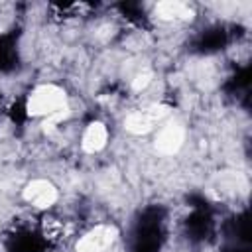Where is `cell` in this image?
<instances>
[{
  "label": "cell",
  "instance_id": "6da1fadb",
  "mask_svg": "<svg viewBox=\"0 0 252 252\" xmlns=\"http://www.w3.org/2000/svg\"><path fill=\"white\" fill-rule=\"evenodd\" d=\"M65 106H67V96L63 89L55 85H41L28 98V114L32 116H49Z\"/></svg>",
  "mask_w": 252,
  "mask_h": 252
},
{
  "label": "cell",
  "instance_id": "7a4b0ae2",
  "mask_svg": "<svg viewBox=\"0 0 252 252\" xmlns=\"http://www.w3.org/2000/svg\"><path fill=\"white\" fill-rule=\"evenodd\" d=\"M169 114V108L163 106V104H154L146 110H138L134 114H130L126 120H124V126L128 132L132 134H146L154 128L156 122H159L161 118H165Z\"/></svg>",
  "mask_w": 252,
  "mask_h": 252
},
{
  "label": "cell",
  "instance_id": "3957f363",
  "mask_svg": "<svg viewBox=\"0 0 252 252\" xmlns=\"http://www.w3.org/2000/svg\"><path fill=\"white\" fill-rule=\"evenodd\" d=\"M116 228L108 224H98L93 230H89L79 242H77V252H102L106 250L114 238H116Z\"/></svg>",
  "mask_w": 252,
  "mask_h": 252
},
{
  "label": "cell",
  "instance_id": "277c9868",
  "mask_svg": "<svg viewBox=\"0 0 252 252\" xmlns=\"http://www.w3.org/2000/svg\"><path fill=\"white\" fill-rule=\"evenodd\" d=\"M24 199L39 209H47L57 201V189L45 179H33L24 187Z\"/></svg>",
  "mask_w": 252,
  "mask_h": 252
},
{
  "label": "cell",
  "instance_id": "5b68a950",
  "mask_svg": "<svg viewBox=\"0 0 252 252\" xmlns=\"http://www.w3.org/2000/svg\"><path fill=\"white\" fill-rule=\"evenodd\" d=\"M183 140H185V132L181 126H175V124H169L165 126L158 138H156V150L163 156H173L181 150L183 146Z\"/></svg>",
  "mask_w": 252,
  "mask_h": 252
},
{
  "label": "cell",
  "instance_id": "8992f818",
  "mask_svg": "<svg viewBox=\"0 0 252 252\" xmlns=\"http://www.w3.org/2000/svg\"><path fill=\"white\" fill-rule=\"evenodd\" d=\"M106 138H108L106 126L102 122H93L85 130V134H83V150L89 152V154H94V152H98V150L104 148Z\"/></svg>",
  "mask_w": 252,
  "mask_h": 252
},
{
  "label": "cell",
  "instance_id": "52a82bcc",
  "mask_svg": "<svg viewBox=\"0 0 252 252\" xmlns=\"http://www.w3.org/2000/svg\"><path fill=\"white\" fill-rule=\"evenodd\" d=\"M156 16L159 20H191L193 18V10L183 2L165 0V2H159L156 6Z\"/></svg>",
  "mask_w": 252,
  "mask_h": 252
},
{
  "label": "cell",
  "instance_id": "ba28073f",
  "mask_svg": "<svg viewBox=\"0 0 252 252\" xmlns=\"http://www.w3.org/2000/svg\"><path fill=\"white\" fill-rule=\"evenodd\" d=\"M69 116V108L65 106V108H61V110H57V112H53V114H49L47 118H45V122L41 124L43 126V132H53L55 128H57V124L61 122V120H65Z\"/></svg>",
  "mask_w": 252,
  "mask_h": 252
},
{
  "label": "cell",
  "instance_id": "9c48e42d",
  "mask_svg": "<svg viewBox=\"0 0 252 252\" xmlns=\"http://www.w3.org/2000/svg\"><path fill=\"white\" fill-rule=\"evenodd\" d=\"M150 83H152V71H142V73H138V75L134 77L132 89H134V91H142V89H146Z\"/></svg>",
  "mask_w": 252,
  "mask_h": 252
}]
</instances>
